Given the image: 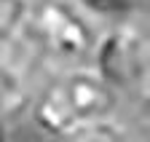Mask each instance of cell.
I'll use <instances>...</instances> for the list:
<instances>
[{"label":"cell","mask_w":150,"mask_h":142,"mask_svg":"<svg viewBox=\"0 0 150 142\" xmlns=\"http://www.w3.org/2000/svg\"><path fill=\"white\" fill-rule=\"evenodd\" d=\"M59 142H134V137L115 118H110V121H97V123L75 129L72 134L62 137Z\"/></svg>","instance_id":"obj_5"},{"label":"cell","mask_w":150,"mask_h":142,"mask_svg":"<svg viewBox=\"0 0 150 142\" xmlns=\"http://www.w3.org/2000/svg\"><path fill=\"white\" fill-rule=\"evenodd\" d=\"M118 105L121 97L86 64L51 73L38 86L30 113L46 137L62 139L81 126L115 118Z\"/></svg>","instance_id":"obj_1"},{"label":"cell","mask_w":150,"mask_h":142,"mask_svg":"<svg viewBox=\"0 0 150 142\" xmlns=\"http://www.w3.org/2000/svg\"><path fill=\"white\" fill-rule=\"evenodd\" d=\"M88 67L121 99L147 102L150 91V46L147 32L137 24H110L97 35Z\"/></svg>","instance_id":"obj_3"},{"label":"cell","mask_w":150,"mask_h":142,"mask_svg":"<svg viewBox=\"0 0 150 142\" xmlns=\"http://www.w3.org/2000/svg\"><path fill=\"white\" fill-rule=\"evenodd\" d=\"M97 35V24L86 19L70 0H32L16 38L51 75L86 67Z\"/></svg>","instance_id":"obj_2"},{"label":"cell","mask_w":150,"mask_h":142,"mask_svg":"<svg viewBox=\"0 0 150 142\" xmlns=\"http://www.w3.org/2000/svg\"><path fill=\"white\" fill-rule=\"evenodd\" d=\"M0 142H8V126H6L3 115H0Z\"/></svg>","instance_id":"obj_7"},{"label":"cell","mask_w":150,"mask_h":142,"mask_svg":"<svg viewBox=\"0 0 150 142\" xmlns=\"http://www.w3.org/2000/svg\"><path fill=\"white\" fill-rule=\"evenodd\" d=\"M32 0H0V46L11 43L22 30Z\"/></svg>","instance_id":"obj_6"},{"label":"cell","mask_w":150,"mask_h":142,"mask_svg":"<svg viewBox=\"0 0 150 142\" xmlns=\"http://www.w3.org/2000/svg\"><path fill=\"white\" fill-rule=\"evenodd\" d=\"M94 24H137L147 13V0H70Z\"/></svg>","instance_id":"obj_4"}]
</instances>
